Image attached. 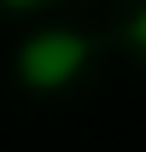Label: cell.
<instances>
[{"label":"cell","mask_w":146,"mask_h":152,"mask_svg":"<svg viewBox=\"0 0 146 152\" xmlns=\"http://www.w3.org/2000/svg\"><path fill=\"white\" fill-rule=\"evenodd\" d=\"M82 58H88V47H82L76 35H64V29H58V35H41V41H29V47H23V76H29L35 88H64V82L76 76V64H82Z\"/></svg>","instance_id":"6da1fadb"},{"label":"cell","mask_w":146,"mask_h":152,"mask_svg":"<svg viewBox=\"0 0 146 152\" xmlns=\"http://www.w3.org/2000/svg\"><path fill=\"white\" fill-rule=\"evenodd\" d=\"M128 35H134V47H146V12H140L134 23H128Z\"/></svg>","instance_id":"7a4b0ae2"},{"label":"cell","mask_w":146,"mask_h":152,"mask_svg":"<svg viewBox=\"0 0 146 152\" xmlns=\"http://www.w3.org/2000/svg\"><path fill=\"white\" fill-rule=\"evenodd\" d=\"M6 6H35V0H6Z\"/></svg>","instance_id":"3957f363"}]
</instances>
